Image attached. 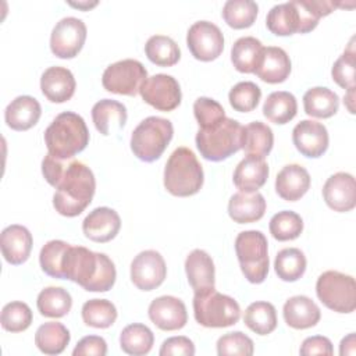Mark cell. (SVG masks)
I'll use <instances>...</instances> for the list:
<instances>
[{
    "mask_svg": "<svg viewBox=\"0 0 356 356\" xmlns=\"http://www.w3.org/2000/svg\"><path fill=\"white\" fill-rule=\"evenodd\" d=\"M299 353L302 356H313V355H327L331 356L334 353L332 343L327 337L323 335H314L306 338L299 349Z\"/></svg>",
    "mask_w": 356,
    "mask_h": 356,
    "instance_id": "cell-51",
    "label": "cell"
},
{
    "mask_svg": "<svg viewBox=\"0 0 356 356\" xmlns=\"http://www.w3.org/2000/svg\"><path fill=\"white\" fill-rule=\"evenodd\" d=\"M154 343V335L152 330L140 323H132L127 325L120 334L121 349L132 356L147 355Z\"/></svg>",
    "mask_w": 356,
    "mask_h": 356,
    "instance_id": "cell-36",
    "label": "cell"
},
{
    "mask_svg": "<svg viewBox=\"0 0 356 356\" xmlns=\"http://www.w3.org/2000/svg\"><path fill=\"white\" fill-rule=\"evenodd\" d=\"M268 178V164L261 157L246 156L242 159L232 175V181L239 192H256Z\"/></svg>",
    "mask_w": 356,
    "mask_h": 356,
    "instance_id": "cell-28",
    "label": "cell"
},
{
    "mask_svg": "<svg viewBox=\"0 0 356 356\" xmlns=\"http://www.w3.org/2000/svg\"><path fill=\"white\" fill-rule=\"evenodd\" d=\"M193 114L199 124V128H209L225 118L222 106L210 97H197L193 103Z\"/></svg>",
    "mask_w": 356,
    "mask_h": 356,
    "instance_id": "cell-48",
    "label": "cell"
},
{
    "mask_svg": "<svg viewBox=\"0 0 356 356\" xmlns=\"http://www.w3.org/2000/svg\"><path fill=\"white\" fill-rule=\"evenodd\" d=\"M298 111L296 97L285 90L273 92L267 96L263 104V115L278 125H284L293 120Z\"/></svg>",
    "mask_w": 356,
    "mask_h": 356,
    "instance_id": "cell-33",
    "label": "cell"
},
{
    "mask_svg": "<svg viewBox=\"0 0 356 356\" xmlns=\"http://www.w3.org/2000/svg\"><path fill=\"white\" fill-rule=\"evenodd\" d=\"M63 273L65 280L81 285L88 292H107L117 278L115 266L107 254L72 245L64 256Z\"/></svg>",
    "mask_w": 356,
    "mask_h": 356,
    "instance_id": "cell-2",
    "label": "cell"
},
{
    "mask_svg": "<svg viewBox=\"0 0 356 356\" xmlns=\"http://www.w3.org/2000/svg\"><path fill=\"white\" fill-rule=\"evenodd\" d=\"M267 238L261 231H242L235 238V253L245 278L252 284H261L268 274Z\"/></svg>",
    "mask_w": 356,
    "mask_h": 356,
    "instance_id": "cell-8",
    "label": "cell"
},
{
    "mask_svg": "<svg viewBox=\"0 0 356 356\" xmlns=\"http://www.w3.org/2000/svg\"><path fill=\"white\" fill-rule=\"evenodd\" d=\"M86 40V25L75 17L60 19L50 35V50L58 58H74Z\"/></svg>",
    "mask_w": 356,
    "mask_h": 356,
    "instance_id": "cell-12",
    "label": "cell"
},
{
    "mask_svg": "<svg viewBox=\"0 0 356 356\" xmlns=\"http://www.w3.org/2000/svg\"><path fill=\"white\" fill-rule=\"evenodd\" d=\"M195 320L206 328H224L238 323L241 307L238 302L216 288L206 292L195 293L193 296Z\"/></svg>",
    "mask_w": 356,
    "mask_h": 356,
    "instance_id": "cell-7",
    "label": "cell"
},
{
    "mask_svg": "<svg viewBox=\"0 0 356 356\" xmlns=\"http://www.w3.org/2000/svg\"><path fill=\"white\" fill-rule=\"evenodd\" d=\"M259 6L253 0H228L225 1L221 15L228 26L234 29H245L254 24Z\"/></svg>",
    "mask_w": 356,
    "mask_h": 356,
    "instance_id": "cell-40",
    "label": "cell"
},
{
    "mask_svg": "<svg viewBox=\"0 0 356 356\" xmlns=\"http://www.w3.org/2000/svg\"><path fill=\"white\" fill-rule=\"evenodd\" d=\"M36 306L42 316L60 318L70 313L72 298L70 292L61 286H47L39 292Z\"/></svg>",
    "mask_w": 356,
    "mask_h": 356,
    "instance_id": "cell-34",
    "label": "cell"
},
{
    "mask_svg": "<svg viewBox=\"0 0 356 356\" xmlns=\"http://www.w3.org/2000/svg\"><path fill=\"white\" fill-rule=\"evenodd\" d=\"M253 74L267 83H281L291 74L289 56L281 47L263 46Z\"/></svg>",
    "mask_w": 356,
    "mask_h": 356,
    "instance_id": "cell-21",
    "label": "cell"
},
{
    "mask_svg": "<svg viewBox=\"0 0 356 356\" xmlns=\"http://www.w3.org/2000/svg\"><path fill=\"white\" fill-rule=\"evenodd\" d=\"M70 331L58 321L42 324L35 334V345L44 355H60L70 343Z\"/></svg>",
    "mask_w": 356,
    "mask_h": 356,
    "instance_id": "cell-32",
    "label": "cell"
},
{
    "mask_svg": "<svg viewBox=\"0 0 356 356\" xmlns=\"http://www.w3.org/2000/svg\"><path fill=\"white\" fill-rule=\"evenodd\" d=\"M253 352V341L241 331L224 334L217 341V353L220 356H250Z\"/></svg>",
    "mask_w": 356,
    "mask_h": 356,
    "instance_id": "cell-47",
    "label": "cell"
},
{
    "mask_svg": "<svg viewBox=\"0 0 356 356\" xmlns=\"http://www.w3.org/2000/svg\"><path fill=\"white\" fill-rule=\"evenodd\" d=\"M127 118V107L117 100L103 99L95 103L92 107L93 124L96 129L104 136L121 131L125 127Z\"/></svg>",
    "mask_w": 356,
    "mask_h": 356,
    "instance_id": "cell-27",
    "label": "cell"
},
{
    "mask_svg": "<svg viewBox=\"0 0 356 356\" xmlns=\"http://www.w3.org/2000/svg\"><path fill=\"white\" fill-rule=\"evenodd\" d=\"M75 78L65 67H49L40 76L42 93L51 103L68 102L75 93Z\"/></svg>",
    "mask_w": 356,
    "mask_h": 356,
    "instance_id": "cell-20",
    "label": "cell"
},
{
    "mask_svg": "<svg viewBox=\"0 0 356 356\" xmlns=\"http://www.w3.org/2000/svg\"><path fill=\"white\" fill-rule=\"evenodd\" d=\"M273 145L274 135L267 124L261 121H253L243 127L242 149L246 154L264 159L270 154Z\"/></svg>",
    "mask_w": 356,
    "mask_h": 356,
    "instance_id": "cell-31",
    "label": "cell"
},
{
    "mask_svg": "<svg viewBox=\"0 0 356 356\" xmlns=\"http://www.w3.org/2000/svg\"><path fill=\"white\" fill-rule=\"evenodd\" d=\"M266 199L256 192H238L229 197L228 216L238 224L256 222L266 213Z\"/></svg>",
    "mask_w": 356,
    "mask_h": 356,
    "instance_id": "cell-24",
    "label": "cell"
},
{
    "mask_svg": "<svg viewBox=\"0 0 356 356\" xmlns=\"http://www.w3.org/2000/svg\"><path fill=\"white\" fill-rule=\"evenodd\" d=\"M292 142L296 150L305 157L318 159L328 149V131L321 122L302 120L292 131Z\"/></svg>",
    "mask_w": 356,
    "mask_h": 356,
    "instance_id": "cell-15",
    "label": "cell"
},
{
    "mask_svg": "<svg viewBox=\"0 0 356 356\" xmlns=\"http://www.w3.org/2000/svg\"><path fill=\"white\" fill-rule=\"evenodd\" d=\"M81 314L83 323L93 328H108L117 320V309L107 299H90L85 302Z\"/></svg>",
    "mask_w": 356,
    "mask_h": 356,
    "instance_id": "cell-41",
    "label": "cell"
},
{
    "mask_svg": "<svg viewBox=\"0 0 356 356\" xmlns=\"http://www.w3.org/2000/svg\"><path fill=\"white\" fill-rule=\"evenodd\" d=\"M323 197L327 206L338 213L350 211L356 206V184L349 172L332 174L323 186Z\"/></svg>",
    "mask_w": 356,
    "mask_h": 356,
    "instance_id": "cell-17",
    "label": "cell"
},
{
    "mask_svg": "<svg viewBox=\"0 0 356 356\" xmlns=\"http://www.w3.org/2000/svg\"><path fill=\"white\" fill-rule=\"evenodd\" d=\"M316 293L325 307L337 313H352L356 309V284L352 275L324 271L317 278Z\"/></svg>",
    "mask_w": 356,
    "mask_h": 356,
    "instance_id": "cell-9",
    "label": "cell"
},
{
    "mask_svg": "<svg viewBox=\"0 0 356 356\" xmlns=\"http://www.w3.org/2000/svg\"><path fill=\"white\" fill-rule=\"evenodd\" d=\"M42 114L39 102L28 95L11 100L4 110L6 124L14 131H28L38 124Z\"/></svg>",
    "mask_w": 356,
    "mask_h": 356,
    "instance_id": "cell-25",
    "label": "cell"
},
{
    "mask_svg": "<svg viewBox=\"0 0 356 356\" xmlns=\"http://www.w3.org/2000/svg\"><path fill=\"white\" fill-rule=\"evenodd\" d=\"M303 108L310 117L330 118L339 108V97L328 88L314 86L303 95Z\"/></svg>",
    "mask_w": 356,
    "mask_h": 356,
    "instance_id": "cell-30",
    "label": "cell"
},
{
    "mask_svg": "<svg viewBox=\"0 0 356 356\" xmlns=\"http://www.w3.org/2000/svg\"><path fill=\"white\" fill-rule=\"evenodd\" d=\"M44 143L49 154L63 160L74 159L89 143L85 120L72 111L60 113L46 128Z\"/></svg>",
    "mask_w": 356,
    "mask_h": 356,
    "instance_id": "cell-3",
    "label": "cell"
},
{
    "mask_svg": "<svg viewBox=\"0 0 356 356\" xmlns=\"http://www.w3.org/2000/svg\"><path fill=\"white\" fill-rule=\"evenodd\" d=\"M353 99H355V88L353 89H348V93L343 97V103L346 104L348 110L350 114L355 113V107H353Z\"/></svg>",
    "mask_w": 356,
    "mask_h": 356,
    "instance_id": "cell-53",
    "label": "cell"
},
{
    "mask_svg": "<svg viewBox=\"0 0 356 356\" xmlns=\"http://www.w3.org/2000/svg\"><path fill=\"white\" fill-rule=\"evenodd\" d=\"M355 67H356V53L353 49V40L348 49L337 58L331 68V75L335 83L343 89L355 88Z\"/></svg>",
    "mask_w": 356,
    "mask_h": 356,
    "instance_id": "cell-46",
    "label": "cell"
},
{
    "mask_svg": "<svg viewBox=\"0 0 356 356\" xmlns=\"http://www.w3.org/2000/svg\"><path fill=\"white\" fill-rule=\"evenodd\" d=\"M267 29L277 36H291L299 33L300 18L293 1L274 6L266 17Z\"/></svg>",
    "mask_w": 356,
    "mask_h": 356,
    "instance_id": "cell-29",
    "label": "cell"
},
{
    "mask_svg": "<svg viewBox=\"0 0 356 356\" xmlns=\"http://www.w3.org/2000/svg\"><path fill=\"white\" fill-rule=\"evenodd\" d=\"M147 314L150 321L163 331L181 330L188 321L185 303L171 295H164L153 299L149 305Z\"/></svg>",
    "mask_w": 356,
    "mask_h": 356,
    "instance_id": "cell-16",
    "label": "cell"
},
{
    "mask_svg": "<svg viewBox=\"0 0 356 356\" xmlns=\"http://www.w3.org/2000/svg\"><path fill=\"white\" fill-rule=\"evenodd\" d=\"M70 248V243L60 241V239H53L49 241L39 253V263L40 268L44 274L53 278H64L63 273V261L64 256Z\"/></svg>",
    "mask_w": 356,
    "mask_h": 356,
    "instance_id": "cell-43",
    "label": "cell"
},
{
    "mask_svg": "<svg viewBox=\"0 0 356 356\" xmlns=\"http://www.w3.org/2000/svg\"><path fill=\"white\" fill-rule=\"evenodd\" d=\"M263 44L253 36L239 38L231 47V61L236 71L252 74L256 70Z\"/></svg>",
    "mask_w": 356,
    "mask_h": 356,
    "instance_id": "cell-37",
    "label": "cell"
},
{
    "mask_svg": "<svg viewBox=\"0 0 356 356\" xmlns=\"http://www.w3.org/2000/svg\"><path fill=\"white\" fill-rule=\"evenodd\" d=\"M282 316L291 328L306 330L314 327L320 321L321 312L310 298L305 295H296L285 302L282 307Z\"/></svg>",
    "mask_w": 356,
    "mask_h": 356,
    "instance_id": "cell-26",
    "label": "cell"
},
{
    "mask_svg": "<svg viewBox=\"0 0 356 356\" xmlns=\"http://www.w3.org/2000/svg\"><path fill=\"white\" fill-rule=\"evenodd\" d=\"M107 353V343L104 338L97 335L83 337L72 350L74 356H104Z\"/></svg>",
    "mask_w": 356,
    "mask_h": 356,
    "instance_id": "cell-50",
    "label": "cell"
},
{
    "mask_svg": "<svg viewBox=\"0 0 356 356\" xmlns=\"http://www.w3.org/2000/svg\"><path fill=\"white\" fill-rule=\"evenodd\" d=\"M147 58L160 67H172L181 58V50L177 42L165 35H153L145 44Z\"/></svg>",
    "mask_w": 356,
    "mask_h": 356,
    "instance_id": "cell-38",
    "label": "cell"
},
{
    "mask_svg": "<svg viewBox=\"0 0 356 356\" xmlns=\"http://www.w3.org/2000/svg\"><path fill=\"white\" fill-rule=\"evenodd\" d=\"M268 228L274 239L280 242L293 241L303 231V220L292 210H282L271 217Z\"/></svg>",
    "mask_w": 356,
    "mask_h": 356,
    "instance_id": "cell-42",
    "label": "cell"
},
{
    "mask_svg": "<svg viewBox=\"0 0 356 356\" xmlns=\"http://www.w3.org/2000/svg\"><path fill=\"white\" fill-rule=\"evenodd\" d=\"M203 168L195 153L185 147H177L164 167V188L178 197L196 195L203 186Z\"/></svg>",
    "mask_w": 356,
    "mask_h": 356,
    "instance_id": "cell-4",
    "label": "cell"
},
{
    "mask_svg": "<svg viewBox=\"0 0 356 356\" xmlns=\"http://www.w3.org/2000/svg\"><path fill=\"white\" fill-rule=\"evenodd\" d=\"M305 253L298 248H285L280 250L274 260V270L280 280L285 282L298 281L306 271Z\"/></svg>",
    "mask_w": 356,
    "mask_h": 356,
    "instance_id": "cell-39",
    "label": "cell"
},
{
    "mask_svg": "<svg viewBox=\"0 0 356 356\" xmlns=\"http://www.w3.org/2000/svg\"><path fill=\"white\" fill-rule=\"evenodd\" d=\"M42 174L47 184L56 188L53 206L58 214L76 217L90 204L96 181L85 163L75 159H57L47 153L42 160Z\"/></svg>",
    "mask_w": 356,
    "mask_h": 356,
    "instance_id": "cell-1",
    "label": "cell"
},
{
    "mask_svg": "<svg viewBox=\"0 0 356 356\" xmlns=\"http://www.w3.org/2000/svg\"><path fill=\"white\" fill-rule=\"evenodd\" d=\"M147 79V71L138 60L127 58L110 64L102 76L103 88L107 92L125 96H136Z\"/></svg>",
    "mask_w": 356,
    "mask_h": 356,
    "instance_id": "cell-10",
    "label": "cell"
},
{
    "mask_svg": "<svg viewBox=\"0 0 356 356\" xmlns=\"http://www.w3.org/2000/svg\"><path fill=\"white\" fill-rule=\"evenodd\" d=\"M167 277V266L157 250H143L131 263V281L140 291L159 288Z\"/></svg>",
    "mask_w": 356,
    "mask_h": 356,
    "instance_id": "cell-14",
    "label": "cell"
},
{
    "mask_svg": "<svg viewBox=\"0 0 356 356\" xmlns=\"http://www.w3.org/2000/svg\"><path fill=\"white\" fill-rule=\"evenodd\" d=\"M145 103L159 111H172L181 103L182 93L178 81L167 74H156L149 76L140 90Z\"/></svg>",
    "mask_w": 356,
    "mask_h": 356,
    "instance_id": "cell-13",
    "label": "cell"
},
{
    "mask_svg": "<svg viewBox=\"0 0 356 356\" xmlns=\"http://www.w3.org/2000/svg\"><path fill=\"white\" fill-rule=\"evenodd\" d=\"M186 44L191 54L199 61H213L224 50L221 29L210 21H197L186 33Z\"/></svg>",
    "mask_w": 356,
    "mask_h": 356,
    "instance_id": "cell-11",
    "label": "cell"
},
{
    "mask_svg": "<svg viewBox=\"0 0 356 356\" xmlns=\"http://www.w3.org/2000/svg\"><path fill=\"white\" fill-rule=\"evenodd\" d=\"M68 4L71 7H75V8H79V10H83V11H88L89 8L95 7L97 4V1H93V3H89V1H78V3H74V1H68Z\"/></svg>",
    "mask_w": 356,
    "mask_h": 356,
    "instance_id": "cell-54",
    "label": "cell"
},
{
    "mask_svg": "<svg viewBox=\"0 0 356 356\" xmlns=\"http://www.w3.org/2000/svg\"><path fill=\"white\" fill-rule=\"evenodd\" d=\"M245 325L257 335L271 334L277 328V310L273 303L259 300L250 303L243 316Z\"/></svg>",
    "mask_w": 356,
    "mask_h": 356,
    "instance_id": "cell-35",
    "label": "cell"
},
{
    "mask_svg": "<svg viewBox=\"0 0 356 356\" xmlns=\"http://www.w3.org/2000/svg\"><path fill=\"white\" fill-rule=\"evenodd\" d=\"M121 228L118 213L110 207H96L82 221L85 236L93 242L106 243L114 239Z\"/></svg>",
    "mask_w": 356,
    "mask_h": 356,
    "instance_id": "cell-18",
    "label": "cell"
},
{
    "mask_svg": "<svg viewBox=\"0 0 356 356\" xmlns=\"http://www.w3.org/2000/svg\"><path fill=\"white\" fill-rule=\"evenodd\" d=\"M185 273L195 293L206 292L214 288L216 267L211 256L207 252L202 249L192 250L185 260Z\"/></svg>",
    "mask_w": 356,
    "mask_h": 356,
    "instance_id": "cell-22",
    "label": "cell"
},
{
    "mask_svg": "<svg viewBox=\"0 0 356 356\" xmlns=\"http://www.w3.org/2000/svg\"><path fill=\"white\" fill-rule=\"evenodd\" d=\"M160 356H193L195 345L188 337L167 338L159 350Z\"/></svg>",
    "mask_w": 356,
    "mask_h": 356,
    "instance_id": "cell-49",
    "label": "cell"
},
{
    "mask_svg": "<svg viewBox=\"0 0 356 356\" xmlns=\"http://www.w3.org/2000/svg\"><path fill=\"white\" fill-rule=\"evenodd\" d=\"M32 310L31 307L19 300L7 303L0 316L1 327L8 332H22L32 323Z\"/></svg>",
    "mask_w": 356,
    "mask_h": 356,
    "instance_id": "cell-45",
    "label": "cell"
},
{
    "mask_svg": "<svg viewBox=\"0 0 356 356\" xmlns=\"http://www.w3.org/2000/svg\"><path fill=\"white\" fill-rule=\"evenodd\" d=\"M33 245L29 229L19 224H13L1 231L0 248L3 257L13 266L22 264L28 260Z\"/></svg>",
    "mask_w": 356,
    "mask_h": 356,
    "instance_id": "cell-19",
    "label": "cell"
},
{
    "mask_svg": "<svg viewBox=\"0 0 356 356\" xmlns=\"http://www.w3.org/2000/svg\"><path fill=\"white\" fill-rule=\"evenodd\" d=\"M242 139L243 127L236 120L225 117L209 128H199L195 140L203 159L222 161L242 149Z\"/></svg>",
    "mask_w": 356,
    "mask_h": 356,
    "instance_id": "cell-5",
    "label": "cell"
},
{
    "mask_svg": "<svg viewBox=\"0 0 356 356\" xmlns=\"http://www.w3.org/2000/svg\"><path fill=\"white\" fill-rule=\"evenodd\" d=\"M174 135L170 120L161 117H147L142 120L131 135V150L140 161L152 163L164 153Z\"/></svg>",
    "mask_w": 356,
    "mask_h": 356,
    "instance_id": "cell-6",
    "label": "cell"
},
{
    "mask_svg": "<svg viewBox=\"0 0 356 356\" xmlns=\"http://www.w3.org/2000/svg\"><path fill=\"white\" fill-rule=\"evenodd\" d=\"M261 99V89L250 81L238 82L228 93L231 107L239 113L253 111Z\"/></svg>",
    "mask_w": 356,
    "mask_h": 356,
    "instance_id": "cell-44",
    "label": "cell"
},
{
    "mask_svg": "<svg viewBox=\"0 0 356 356\" xmlns=\"http://www.w3.org/2000/svg\"><path fill=\"white\" fill-rule=\"evenodd\" d=\"M310 188V175L300 164H286L275 178V192L286 202H296Z\"/></svg>",
    "mask_w": 356,
    "mask_h": 356,
    "instance_id": "cell-23",
    "label": "cell"
},
{
    "mask_svg": "<svg viewBox=\"0 0 356 356\" xmlns=\"http://www.w3.org/2000/svg\"><path fill=\"white\" fill-rule=\"evenodd\" d=\"M356 353V342H355V334L350 332L349 335H346L339 345V355L345 356V355H355Z\"/></svg>",
    "mask_w": 356,
    "mask_h": 356,
    "instance_id": "cell-52",
    "label": "cell"
}]
</instances>
